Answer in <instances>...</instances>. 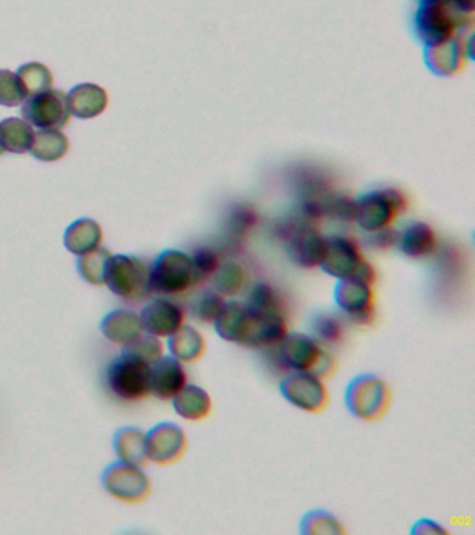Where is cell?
Listing matches in <instances>:
<instances>
[{"label":"cell","instance_id":"18","mask_svg":"<svg viewBox=\"0 0 475 535\" xmlns=\"http://www.w3.org/2000/svg\"><path fill=\"white\" fill-rule=\"evenodd\" d=\"M186 385L187 372L182 361L162 356L151 364V393L158 399H173Z\"/></svg>","mask_w":475,"mask_h":535},{"label":"cell","instance_id":"42","mask_svg":"<svg viewBox=\"0 0 475 535\" xmlns=\"http://www.w3.org/2000/svg\"><path fill=\"white\" fill-rule=\"evenodd\" d=\"M413 535H442L449 534L448 530L441 523L434 519H420L410 530Z\"/></svg>","mask_w":475,"mask_h":535},{"label":"cell","instance_id":"17","mask_svg":"<svg viewBox=\"0 0 475 535\" xmlns=\"http://www.w3.org/2000/svg\"><path fill=\"white\" fill-rule=\"evenodd\" d=\"M250 320V329H248L246 339L240 345L248 349H268V347L278 346L289 332L283 311L250 315Z\"/></svg>","mask_w":475,"mask_h":535},{"label":"cell","instance_id":"43","mask_svg":"<svg viewBox=\"0 0 475 535\" xmlns=\"http://www.w3.org/2000/svg\"><path fill=\"white\" fill-rule=\"evenodd\" d=\"M462 12L467 14H474L475 0H450Z\"/></svg>","mask_w":475,"mask_h":535},{"label":"cell","instance_id":"36","mask_svg":"<svg viewBox=\"0 0 475 535\" xmlns=\"http://www.w3.org/2000/svg\"><path fill=\"white\" fill-rule=\"evenodd\" d=\"M257 223V214L254 209L248 205H236L230 209L228 219H226V232L229 236L239 237L246 236Z\"/></svg>","mask_w":475,"mask_h":535},{"label":"cell","instance_id":"28","mask_svg":"<svg viewBox=\"0 0 475 535\" xmlns=\"http://www.w3.org/2000/svg\"><path fill=\"white\" fill-rule=\"evenodd\" d=\"M70 150V141L58 129H46L35 133L31 154L44 162H56L65 158Z\"/></svg>","mask_w":475,"mask_h":535},{"label":"cell","instance_id":"27","mask_svg":"<svg viewBox=\"0 0 475 535\" xmlns=\"http://www.w3.org/2000/svg\"><path fill=\"white\" fill-rule=\"evenodd\" d=\"M34 129L27 120L9 118L0 123V140L5 151L12 154H26L34 141Z\"/></svg>","mask_w":475,"mask_h":535},{"label":"cell","instance_id":"13","mask_svg":"<svg viewBox=\"0 0 475 535\" xmlns=\"http://www.w3.org/2000/svg\"><path fill=\"white\" fill-rule=\"evenodd\" d=\"M363 261V253L356 240L347 236H331L326 237L325 255L319 268L340 281L353 278Z\"/></svg>","mask_w":475,"mask_h":535},{"label":"cell","instance_id":"33","mask_svg":"<svg viewBox=\"0 0 475 535\" xmlns=\"http://www.w3.org/2000/svg\"><path fill=\"white\" fill-rule=\"evenodd\" d=\"M111 255L106 248L102 247L80 255L79 272L85 281L92 283V285H104L106 268H108Z\"/></svg>","mask_w":475,"mask_h":535},{"label":"cell","instance_id":"10","mask_svg":"<svg viewBox=\"0 0 475 535\" xmlns=\"http://www.w3.org/2000/svg\"><path fill=\"white\" fill-rule=\"evenodd\" d=\"M102 484L109 494L124 502H141L151 491L150 480L141 467L122 460L105 470Z\"/></svg>","mask_w":475,"mask_h":535},{"label":"cell","instance_id":"22","mask_svg":"<svg viewBox=\"0 0 475 535\" xmlns=\"http://www.w3.org/2000/svg\"><path fill=\"white\" fill-rule=\"evenodd\" d=\"M396 246L406 257L420 260L434 253L438 239L428 223L414 222L399 233Z\"/></svg>","mask_w":475,"mask_h":535},{"label":"cell","instance_id":"14","mask_svg":"<svg viewBox=\"0 0 475 535\" xmlns=\"http://www.w3.org/2000/svg\"><path fill=\"white\" fill-rule=\"evenodd\" d=\"M187 449L186 432L179 425L161 423L147 434L148 460L158 464L176 462Z\"/></svg>","mask_w":475,"mask_h":535},{"label":"cell","instance_id":"44","mask_svg":"<svg viewBox=\"0 0 475 535\" xmlns=\"http://www.w3.org/2000/svg\"><path fill=\"white\" fill-rule=\"evenodd\" d=\"M3 154H5V148H3L2 140H0V157H2Z\"/></svg>","mask_w":475,"mask_h":535},{"label":"cell","instance_id":"25","mask_svg":"<svg viewBox=\"0 0 475 535\" xmlns=\"http://www.w3.org/2000/svg\"><path fill=\"white\" fill-rule=\"evenodd\" d=\"M169 352L182 363H196L207 350L204 336L196 328L183 325L168 339Z\"/></svg>","mask_w":475,"mask_h":535},{"label":"cell","instance_id":"24","mask_svg":"<svg viewBox=\"0 0 475 535\" xmlns=\"http://www.w3.org/2000/svg\"><path fill=\"white\" fill-rule=\"evenodd\" d=\"M104 232L94 219L83 218L72 223L66 230L65 246L74 255H84L101 247Z\"/></svg>","mask_w":475,"mask_h":535},{"label":"cell","instance_id":"5","mask_svg":"<svg viewBox=\"0 0 475 535\" xmlns=\"http://www.w3.org/2000/svg\"><path fill=\"white\" fill-rule=\"evenodd\" d=\"M407 209V198L397 189H379L356 200V221L365 233L389 228Z\"/></svg>","mask_w":475,"mask_h":535},{"label":"cell","instance_id":"21","mask_svg":"<svg viewBox=\"0 0 475 535\" xmlns=\"http://www.w3.org/2000/svg\"><path fill=\"white\" fill-rule=\"evenodd\" d=\"M72 115L80 119H94L105 112L109 98L104 88L97 84L76 85L67 95Z\"/></svg>","mask_w":475,"mask_h":535},{"label":"cell","instance_id":"45","mask_svg":"<svg viewBox=\"0 0 475 535\" xmlns=\"http://www.w3.org/2000/svg\"><path fill=\"white\" fill-rule=\"evenodd\" d=\"M417 2L420 5V3L431 2V0H417Z\"/></svg>","mask_w":475,"mask_h":535},{"label":"cell","instance_id":"32","mask_svg":"<svg viewBox=\"0 0 475 535\" xmlns=\"http://www.w3.org/2000/svg\"><path fill=\"white\" fill-rule=\"evenodd\" d=\"M246 306L250 315H264L283 311L278 292L268 283H257L248 293Z\"/></svg>","mask_w":475,"mask_h":535},{"label":"cell","instance_id":"40","mask_svg":"<svg viewBox=\"0 0 475 535\" xmlns=\"http://www.w3.org/2000/svg\"><path fill=\"white\" fill-rule=\"evenodd\" d=\"M194 265H196L198 274H200L202 281L208 278V276H214L218 268L221 267V260L214 248L200 247L194 251L193 255Z\"/></svg>","mask_w":475,"mask_h":535},{"label":"cell","instance_id":"7","mask_svg":"<svg viewBox=\"0 0 475 535\" xmlns=\"http://www.w3.org/2000/svg\"><path fill=\"white\" fill-rule=\"evenodd\" d=\"M279 392L289 405L301 412L319 413L329 403V392L324 379L313 372H290L279 382Z\"/></svg>","mask_w":475,"mask_h":535},{"label":"cell","instance_id":"16","mask_svg":"<svg viewBox=\"0 0 475 535\" xmlns=\"http://www.w3.org/2000/svg\"><path fill=\"white\" fill-rule=\"evenodd\" d=\"M470 45L471 38L467 41L462 34H459L442 44L425 46V59L432 72L439 76H453L463 69L466 56L470 55L467 51Z\"/></svg>","mask_w":475,"mask_h":535},{"label":"cell","instance_id":"19","mask_svg":"<svg viewBox=\"0 0 475 535\" xmlns=\"http://www.w3.org/2000/svg\"><path fill=\"white\" fill-rule=\"evenodd\" d=\"M250 314L239 301H226L221 313L214 321V329L219 338L229 343L241 345L250 329Z\"/></svg>","mask_w":475,"mask_h":535},{"label":"cell","instance_id":"41","mask_svg":"<svg viewBox=\"0 0 475 535\" xmlns=\"http://www.w3.org/2000/svg\"><path fill=\"white\" fill-rule=\"evenodd\" d=\"M365 243L372 248V250H389V248L396 246L397 236L399 232L389 228L377 230V232L367 233Z\"/></svg>","mask_w":475,"mask_h":535},{"label":"cell","instance_id":"29","mask_svg":"<svg viewBox=\"0 0 475 535\" xmlns=\"http://www.w3.org/2000/svg\"><path fill=\"white\" fill-rule=\"evenodd\" d=\"M299 533L301 535H340L346 534L342 522L325 509L308 510L301 517Z\"/></svg>","mask_w":475,"mask_h":535},{"label":"cell","instance_id":"34","mask_svg":"<svg viewBox=\"0 0 475 535\" xmlns=\"http://www.w3.org/2000/svg\"><path fill=\"white\" fill-rule=\"evenodd\" d=\"M311 331L321 345L333 346L342 342L345 336V325L336 315L318 313L311 320Z\"/></svg>","mask_w":475,"mask_h":535},{"label":"cell","instance_id":"8","mask_svg":"<svg viewBox=\"0 0 475 535\" xmlns=\"http://www.w3.org/2000/svg\"><path fill=\"white\" fill-rule=\"evenodd\" d=\"M24 120L38 129H63L70 123V112L67 95L60 90H49L28 97L21 108Z\"/></svg>","mask_w":475,"mask_h":535},{"label":"cell","instance_id":"35","mask_svg":"<svg viewBox=\"0 0 475 535\" xmlns=\"http://www.w3.org/2000/svg\"><path fill=\"white\" fill-rule=\"evenodd\" d=\"M225 303V297L215 290L202 293L193 304L194 318L204 324H214Z\"/></svg>","mask_w":475,"mask_h":535},{"label":"cell","instance_id":"12","mask_svg":"<svg viewBox=\"0 0 475 535\" xmlns=\"http://www.w3.org/2000/svg\"><path fill=\"white\" fill-rule=\"evenodd\" d=\"M280 363L290 371L314 372L325 349L313 335L287 332L278 346Z\"/></svg>","mask_w":475,"mask_h":535},{"label":"cell","instance_id":"9","mask_svg":"<svg viewBox=\"0 0 475 535\" xmlns=\"http://www.w3.org/2000/svg\"><path fill=\"white\" fill-rule=\"evenodd\" d=\"M336 307L353 324L371 325L375 320V294L370 283L356 278L340 279L333 292Z\"/></svg>","mask_w":475,"mask_h":535},{"label":"cell","instance_id":"4","mask_svg":"<svg viewBox=\"0 0 475 535\" xmlns=\"http://www.w3.org/2000/svg\"><path fill=\"white\" fill-rule=\"evenodd\" d=\"M105 283L122 299L143 300L151 293L150 267L134 255H111Z\"/></svg>","mask_w":475,"mask_h":535},{"label":"cell","instance_id":"2","mask_svg":"<svg viewBox=\"0 0 475 535\" xmlns=\"http://www.w3.org/2000/svg\"><path fill=\"white\" fill-rule=\"evenodd\" d=\"M202 278L190 254L180 250H166L150 268L151 292L173 296L189 292L200 285Z\"/></svg>","mask_w":475,"mask_h":535},{"label":"cell","instance_id":"38","mask_svg":"<svg viewBox=\"0 0 475 535\" xmlns=\"http://www.w3.org/2000/svg\"><path fill=\"white\" fill-rule=\"evenodd\" d=\"M26 92L21 87L19 77L10 70H0V105L13 108L26 101Z\"/></svg>","mask_w":475,"mask_h":535},{"label":"cell","instance_id":"3","mask_svg":"<svg viewBox=\"0 0 475 535\" xmlns=\"http://www.w3.org/2000/svg\"><path fill=\"white\" fill-rule=\"evenodd\" d=\"M391 402V388L377 374L365 372L357 375L346 386V409L358 420H379L388 413Z\"/></svg>","mask_w":475,"mask_h":535},{"label":"cell","instance_id":"23","mask_svg":"<svg viewBox=\"0 0 475 535\" xmlns=\"http://www.w3.org/2000/svg\"><path fill=\"white\" fill-rule=\"evenodd\" d=\"M172 400L173 409L184 420H204L212 410L211 396L198 385L187 384Z\"/></svg>","mask_w":475,"mask_h":535},{"label":"cell","instance_id":"15","mask_svg":"<svg viewBox=\"0 0 475 535\" xmlns=\"http://www.w3.org/2000/svg\"><path fill=\"white\" fill-rule=\"evenodd\" d=\"M184 310L175 301L155 299L141 311L144 331L158 338H169L184 325Z\"/></svg>","mask_w":475,"mask_h":535},{"label":"cell","instance_id":"1","mask_svg":"<svg viewBox=\"0 0 475 535\" xmlns=\"http://www.w3.org/2000/svg\"><path fill=\"white\" fill-rule=\"evenodd\" d=\"M474 14L457 9L450 0L420 3L414 14V31L425 46H435L464 34L474 23Z\"/></svg>","mask_w":475,"mask_h":535},{"label":"cell","instance_id":"39","mask_svg":"<svg viewBox=\"0 0 475 535\" xmlns=\"http://www.w3.org/2000/svg\"><path fill=\"white\" fill-rule=\"evenodd\" d=\"M123 352L134 354V356L152 364L161 359L163 346L158 336L151 335V333L144 335L143 333L140 338L134 340L130 345L123 346Z\"/></svg>","mask_w":475,"mask_h":535},{"label":"cell","instance_id":"31","mask_svg":"<svg viewBox=\"0 0 475 535\" xmlns=\"http://www.w3.org/2000/svg\"><path fill=\"white\" fill-rule=\"evenodd\" d=\"M246 279V269L241 267L239 262H225L214 274L215 292L222 294L223 297L236 296L244 288Z\"/></svg>","mask_w":475,"mask_h":535},{"label":"cell","instance_id":"37","mask_svg":"<svg viewBox=\"0 0 475 535\" xmlns=\"http://www.w3.org/2000/svg\"><path fill=\"white\" fill-rule=\"evenodd\" d=\"M324 216L340 222L356 221V200L347 196H335L329 193L324 198Z\"/></svg>","mask_w":475,"mask_h":535},{"label":"cell","instance_id":"26","mask_svg":"<svg viewBox=\"0 0 475 535\" xmlns=\"http://www.w3.org/2000/svg\"><path fill=\"white\" fill-rule=\"evenodd\" d=\"M115 451L122 462L144 466L148 460L147 434L138 428H122L115 435Z\"/></svg>","mask_w":475,"mask_h":535},{"label":"cell","instance_id":"6","mask_svg":"<svg viewBox=\"0 0 475 535\" xmlns=\"http://www.w3.org/2000/svg\"><path fill=\"white\" fill-rule=\"evenodd\" d=\"M109 389L119 399L136 402L151 393V364L134 354L122 352L106 375Z\"/></svg>","mask_w":475,"mask_h":535},{"label":"cell","instance_id":"11","mask_svg":"<svg viewBox=\"0 0 475 535\" xmlns=\"http://www.w3.org/2000/svg\"><path fill=\"white\" fill-rule=\"evenodd\" d=\"M287 240V254L294 265L314 269L321 265L326 250V237L314 223H301L290 230Z\"/></svg>","mask_w":475,"mask_h":535},{"label":"cell","instance_id":"20","mask_svg":"<svg viewBox=\"0 0 475 535\" xmlns=\"http://www.w3.org/2000/svg\"><path fill=\"white\" fill-rule=\"evenodd\" d=\"M101 331L116 345L127 346L144 333L140 315L129 310H116L102 320Z\"/></svg>","mask_w":475,"mask_h":535},{"label":"cell","instance_id":"30","mask_svg":"<svg viewBox=\"0 0 475 535\" xmlns=\"http://www.w3.org/2000/svg\"><path fill=\"white\" fill-rule=\"evenodd\" d=\"M16 74L27 98L52 90L53 74L49 67L42 65V63H27V65L20 67Z\"/></svg>","mask_w":475,"mask_h":535}]
</instances>
